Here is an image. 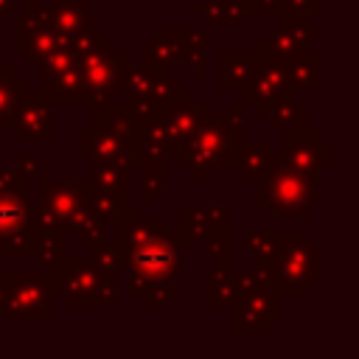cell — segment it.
<instances>
[{
	"instance_id": "32",
	"label": "cell",
	"mask_w": 359,
	"mask_h": 359,
	"mask_svg": "<svg viewBox=\"0 0 359 359\" xmlns=\"http://www.w3.org/2000/svg\"><path fill=\"white\" fill-rule=\"evenodd\" d=\"M28 224V194L0 191V238Z\"/></svg>"
},
{
	"instance_id": "10",
	"label": "cell",
	"mask_w": 359,
	"mask_h": 359,
	"mask_svg": "<svg viewBox=\"0 0 359 359\" xmlns=\"http://www.w3.org/2000/svg\"><path fill=\"white\" fill-rule=\"evenodd\" d=\"M241 93H244V104L255 107V115H258V118H266L280 101L294 98L297 90L289 84V76H286L280 59L255 53L250 79H247V84L241 87Z\"/></svg>"
},
{
	"instance_id": "46",
	"label": "cell",
	"mask_w": 359,
	"mask_h": 359,
	"mask_svg": "<svg viewBox=\"0 0 359 359\" xmlns=\"http://www.w3.org/2000/svg\"><path fill=\"white\" fill-rule=\"evenodd\" d=\"M20 3H25V0H0V17H6V14H11Z\"/></svg>"
},
{
	"instance_id": "13",
	"label": "cell",
	"mask_w": 359,
	"mask_h": 359,
	"mask_svg": "<svg viewBox=\"0 0 359 359\" xmlns=\"http://www.w3.org/2000/svg\"><path fill=\"white\" fill-rule=\"evenodd\" d=\"M320 36H323V31L311 20H306V17H283V22L275 25L266 39H258L255 53L272 56V59H286V56H292L297 50L311 48L314 42H320Z\"/></svg>"
},
{
	"instance_id": "47",
	"label": "cell",
	"mask_w": 359,
	"mask_h": 359,
	"mask_svg": "<svg viewBox=\"0 0 359 359\" xmlns=\"http://www.w3.org/2000/svg\"><path fill=\"white\" fill-rule=\"evenodd\" d=\"M3 320H6V317H3V311H0V331H3Z\"/></svg>"
},
{
	"instance_id": "36",
	"label": "cell",
	"mask_w": 359,
	"mask_h": 359,
	"mask_svg": "<svg viewBox=\"0 0 359 359\" xmlns=\"http://www.w3.org/2000/svg\"><path fill=\"white\" fill-rule=\"evenodd\" d=\"M177 294H182V280L180 275H171V278H157V280H149L143 289H140V303L146 309H163L168 300H174Z\"/></svg>"
},
{
	"instance_id": "14",
	"label": "cell",
	"mask_w": 359,
	"mask_h": 359,
	"mask_svg": "<svg viewBox=\"0 0 359 359\" xmlns=\"http://www.w3.org/2000/svg\"><path fill=\"white\" fill-rule=\"evenodd\" d=\"M76 149H79V154L90 157V165H95V163H126L132 168L129 135L109 132V129H101V126H84L76 135Z\"/></svg>"
},
{
	"instance_id": "44",
	"label": "cell",
	"mask_w": 359,
	"mask_h": 359,
	"mask_svg": "<svg viewBox=\"0 0 359 359\" xmlns=\"http://www.w3.org/2000/svg\"><path fill=\"white\" fill-rule=\"evenodd\" d=\"M244 109H247V104H244V101H236V104L230 107V115H227V118H230L233 123H241V121H244Z\"/></svg>"
},
{
	"instance_id": "27",
	"label": "cell",
	"mask_w": 359,
	"mask_h": 359,
	"mask_svg": "<svg viewBox=\"0 0 359 359\" xmlns=\"http://www.w3.org/2000/svg\"><path fill=\"white\" fill-rule=\"evenodd\" d=\"M25 93H28L25 76H20L11 65H0V129H6V132L11 129L14 112Z\"/></svg>"
},
{
	"instance_id": "50",
	"label": "cell",
	"mask_w": 359,
	"mask_h": 359,
	"mask_svg": "<svg viewBox=\"0 0 359 359\" xmlns=\"http://www.w3.org/2000/svg\"><path fill=\"white\" fill-rule=\"evenodd\" d=\"M163 3H171V0H163Z\"/></svg>"
},
{
	"instance_id": "9",
	"label": "cell",
	"mask_w": 359,
	"mask_h": 359,
	"mask_svg": "<svg viewBox=\"0 0 359 359\" xmlns=\"http://www.w3.org/2000/svg\"><path fill=\"white\" fill-rule=\"evenodd\" d=\"M65 45H70V39L59 34V28L53 25L50 6L25 0V11L14 22V50L25 53V59L36 65L39 59H45L48 53Z\"/></svg>"
},
{
	"instance_id": "23",
	"label": "cell",
	"mask_w": 359,
	"mask_h": 359,
	"mask_svg": "<svg viewBox=\"0 0 359 359\" xmlns=\"http://www.w3.org/2000/svg\"><path fill=\"white\" fill-rule=\"evenodd\" d=\"M39 93H42L50 104H84L79 62H73V65H67L65 70H59L56 76L39 81Z\"/></svg>"
},
{
	"instance_id": "22",
	"label": "cell",
	"mask_w": 359,
	"mask_h": 359,
	"mask_svg": "<svg viewBox=\"0 0 359 359\" xmlns=\"http://www.w3.org/2000/svg\"><path fill=\"white\" fill-rule=\"evenodd\" d=\"M252 62H255V50L252 53H241V50H222L216 56V84L222 93H230V90H241L250 79V70H252Z\"/></svg>"
},
{
	"instance_id": "12",
	"label": "cell",
	"mask_w": 359,
	"mask_h": 359,
	"mask_svg": "<svg viewBox=\"0 0 359 359\" xmlns=\"http://www.w3.org/2000/svg\"><path fill=\"white\" fill-rule=\"evenodd\" d=\"M17 143H50L53 140V104L39 93V90H28L14 112L11 129Z\"/></svg>"
},
{
	"instance_id": "26",
	"label": "cell",
	"mask_w": 359,
	"mask_h": 359,
	"mask_svg": "<svg viewBox=\"0 0 359 359\" xmlns=\"http://www.w3.org/2000/svg\"><path fill=\"white\" fill-rule=\"evenodd\" d=\"M289 236H292V230H247L241 236V244L255 258V269L264 272L272 264V258L280 252V247Z\"/></svg>"
},
{
	"instance_id": "8",
	"label": "cell",
	"mask_w": 359,
	"mask_h": 359,
	"mask_svg": "<svg viewBox=\"0 0 359 359\" xmlns=\"http://www.w3.org/2000/svg\"><path fill=\"white\" fill-rule=\"evenodd\" d=\"M129 67V53L118 50L115 39H107L87 56L79 59V70H81V93H84V104H107V101H118L121 84H123V73Z\"/></svg>"
},
{
	"instance_id": "48",
	"label": "cell",
	"mask_w": 359,
	"mask_h": 359,
	"mask_svg": "<svg viewBox=\"0 0 359 359\" xmlns=\"http://www.w3.org/2000/svg\"><path fill=\"white\" fill-rule=\"evenodd\" d=\"M0 34H3V17H0Z\"/></svg>"
},
{
	"instance_id": "7",
	"label": "cell",
	"mask_w": 359,
	"mask_h": 359,
	"mask_svg": "<svg viewBox=\"0 0 359 359\" xmlns=\"http://www.w3.org/2000/svg\"><path fill=\"white\" fill-rule=\"evenodd\" d=\"M180 247H182L180 233L171 230V227H163V230L151 233L143 244H137V247L126 255L129 294H132V297L140 294V289H143L149 280L180 275V264H182Z\"/></svg>"
},
{
	"instance_id": "45",
	"label": "cell",
	"mask_w": 359,
	"mask_h": 359,
	"mask_svg": "<svg viewBox=\"0 0 359 359\" xmlns=\"http://www.w3.org/2000/svg\"><path fill=\"white\" fill-rule=\"evenodd\" d=\"M258 3L264 6L266 14H280V8H283V0H258Z\"/></svg>"
},
{
	"instance_id": "31",
	"label": "cell",
	"mask_w": 359,
	"mask_h": 359,
	"mask_svg": "<svg viewBox=\"0 0 359 359\" xmlns=\"http://www.w3.org/2000/svg\"><path fill=\"white\" fill-rule=\"evenodd\" d=\"M233 292H236V272L230 269V264H216V269H210L208 283H205V306L219 309L230 303Z\"/></svg>"
},
{
	"instance_id": "43",
	"label": "cell",
	"mask_w": 359,
	"mask_h": 359,
	"mask_svg": "<svg viewBox=\"0 0 359 359\" xmlns=\"http://www.w3.org/2000/svg\"><path fill=\"white\" fill-rule=\"evenodd\" d=\"M11 168H14L20 177H25V180H36L42 165H39V157H36V154H17Z\"/></svg>"
},
{
	"instance_id": "41",
	"label": "cell",
	"mask_w": 359,
	"mask_h": 359,
	"mask_svg": "<svg viewBox=\"0 0 359 359\" xmlns=\"http://www.w3.org/2000/svg\"><path fill=\"white\" fill-rule=\"evenodd\" d=\"M323 11V0H283L280 17H317Z\"/></svg>"
},
{
	"instance_id": "30",
	"label": "cell",
	"mask_w": 359,
	"mask_h": 359,
	"mask_svg": "<svg viewBox=\"0 0 359 359\" xmlns=\"http://www.w3.org/2000/svg\"><path fill=\"white\" fill-rule=\"evenodd\" d=\"M31 227H34V241H36L34 258L45 269L65 255V230L53 227V224H31Z\"/></svg>"
},
{
	"instance_id": "34",
	"label": "cell",
	"mask_w": 359,
	"mask_h": 359,
	"mask_svg": "<svg viewBox=\"0 0 359 359\" xmlns=\"http://www.w3.org/2000/svg\"><path fill=\"white\" fill-rule=\"evenodd\" d=\"M272 146L266 140H244V149H241V160H238V168H241V177L244 180H258L266 165L272 163Z\"/></svg>"
},
{
	"instance_id": "33",
	"label": "cell",
	"mask_w": 359,
	"mask_h": 359,
	"mask_svg": "<svg viewBox=\"0 0 359 359\" xmlns=\"http://www.w3.org/2000/svg\"><path fill=\"white\" fill-rule=\"evenodd\" d=\"M70 233L76 236V241L81 244V247H98V244H104V236H107V219L101 216V213H95L93 208H90V202L84 205V210L79 213V219H76V224L70 227Z\"/></svg>"
},
{
	"instance_id": "5",
	"label": "cell",
	"mask_w": 359,
	"mask_h": 359,
	"mask_svg": "<svg viewBox=\"0 0 359 359\" xmlns=\"http://www.w3.org/2000/svg\"><path fill=\"white\" fill-rule=\"evenodd\" d=\"M266 280L280 289V294L303 297L314 283H320V247L309 241L306 230H292L280 252L264 269Z\"/></svg>"
},
{
	"instance_id": "51",
	"label": "cell",
	"mask_w": 359,
	"mask_h": 359,
	"mask_svg": "<svg viewBox=\"0 0 359 359\" xmlns=\"http://www.w3.org/2000/svg\"><path fill=\"white\" fill-rule=\"evenodd\" d=\"M0 266H3V258H0Z\"/></svg>"
},
{
	"instance_id": "1",
	"label": "cell",
	"mask_w": 359,
	"mask_h": 359,
	"mask_svg": "<svg viewBox=\"0 0 359 359\" xmlns=\"http://www.w3.org/2000/svg\"><path fill=\"white\" fill-rule=\"evenodd\" d=\"M42 280L48 292L65 297V306L70 309H101L118 300V280L107 278L93 255H62L42 269Z\"/></svg>"
},
{
	"instance_id": "15",
	"label": "cell",
	"mask_w": 359,
	"mask_h": 359,
	"mask_svg": "<svg viewBox=\"0 0 359 359\" xmlns=\"http://www.w3.org/2000/svg\"><path fill=\"white\" fill-rule=\"evenodd\" d=\"M39 196H42V205L59 219L62 230L67 233L87 205V182L39 180Z\"/></svg>"
},
{
	"instance_id": "25",
	"label": "cell",
	"mask_w": 359,
	"mask_h": 359,
	"mask_svg": "<svg viewBox=\"0 0 359 359\" xmlns=\"http://www.w3.org/2000/svg\"><path fill=\"white\" fill-rule=\"evenodd\" d=\"M50 17L53 25L59 28V34H65L67 39H73L79 31H84L93 20V6L90 0H50Z\"/></svg>"
},
{
	"instance_id": "39",
	"label": "cell",
	"mask_w": 359,
	"mask_h": 359,
	"mask_svg": "<svg viewBox=\"0 0 359 359\" xmlns=\"http://www.w3.org/2000/svg\"><path fill=\"white\" fill-rule=\"evenodd\" d=\"M90 255L95 258V264L101 266V272L107 278H112V280H118V272L126 269V264H123V258H121V252H118L115 244H98V247L90 250Z\"/></svg>"
},
{
	"instance_id": "6",
	"label": "cell",
	"mask_w": 359,
	"mask_h": 359,
	"mask_svg": "<svg viewBox=\"0 0 359 359\" xmlns=\"http://www.w3.org/2000/svg\"><path fill=\"white\" fill-rule=\"evenodd\" d=\"M0 311L20 323H50L53 294L42 280V269H3L0 272Z\"/></svg>"
},
{
	"instance_id": "29",
	"label": "cell",
	"mask_w": 359,
	"mask_h": 359,
	"mask_svg": "<svg viewBox=\"0 0 359 359\" xmlns=\"http://www.w3.org/2000/svg\"><path fill=\"white\" fill-rule=\"evenodd\" d=\"M90 112H93V115H90V126H101V129L121 132V135H129V137H132L135 118H132L129 104H121V101L90 104Z\"/></svg>"
},
{
	"instance_id": "11",
	"label": "cell",
	"mask_w": 359,
	"mask_h": 359,
	"mask_svg": "<svg viewBox=\"0 0 359 359\" xmlns=\"http://www.w3.org/2000/svg\"><path fill=\"white\" fill-rule=\"evenodd\" d=\"M280 135V163H286L289 168L320 180V174L334 165V146L323 137L320 129H309L306 123Z\"/></svg>"
},
{
	"instance_id": "18",
	"label": "cell",
	"mask_w": 359,
	"mask_h": 359,
	"mask_svg": "<svg viewBox=\"0 0 359 359\" xmlns=\"http://www.w3.org/2000/svg\"><path fill=\"white\" fill-rule=\"evenodd\" d=\"M191 11L205 22L222 25V28L241 25L250 14H266L261 3H247V0H196L191 3Z\"/></svg>"
},
{
	"instance_id": "21",
	"label": "cell",
	"mask_w": 359,
	"mask_h": 359,
	"mask_svg": "<svg viewBox=\"0 0 359 359\" xmlns=\"http://www.w3.org/2000/svg\"><path fill=\"white\" fill-rule=\"evenodd\" d=\"M93 194L112 199H129V165L126 163H95L90 165V180H84Z\"/></svg>"
},
{
	"instance_id": "16",
	"label": "cell",
	"mask_w": 359,
	"mask_h": 359,
	"mask_svg": "<svg viewBox=\"0 0 359 359\" xmlns=\"http://www.w3.org/2000/svg\"><path fill=\"white\" fill-rule=\"evenodd\" d=\"M177 233L182 244H199L208 236L230 233V208L227 205H182Z\"/></svg>"
},
{
	"instance_id": "3",
	"label": "cell",
	"mask_w": 359,
	"mask_h": 359,
	"mask_svg": "<svg viewBox=\"0 0 359 359\" xmlns=\"http://www.w3.org/2000/svg\"><path fill=\"white\" fill-rule=\"evenodd\" d=\"M255 205L269 208L272 219L294 216L306 219L311 208L320 205V191H317V177L300 174L280 163V157H272L266 171L258 177V191H255Z\"/></svg>"
},
{
	"instance_id": "42",
	"label": "cell",
	"mask_w": 359,
	"mask_h": 359,
	"mask_svg": "<svg viewBox=\"0 0 359 359\" xmlns=\"http://www.w3.org/2000/svg\"><path fill=\"white\" fill-rule=\"evenodd\" d=\"M0 191H6V194H28V180L20 177L14 168H3L0 165Z\"/></svg>"
},
{
	"instance_id": "35",
	"label": "cell",
	"mask_w": 359,
	"mask_h": 359,
	"mask_svg": "<svg viewBox=\"0 0 359 359\" xmlns=\"http://www.w3.org/2000/svg\"><path fill=\"white\" fill-rule=\"evenodd\" d=\"M266 118H269V126L275 132H289V129H297V126L309 123V104L297 101V98H286Z\"/></svg>"
},
{
	"instance_id": "20",
	"label": "cell",
	"mask_w": 359,
	"mask_h": 359,
	"mask_svg": "<svg viewBox=\"0 0 359 359\" xmlns=\"http://www.w3.org/2000/svg\"><path fill=\"white\" fill-rule=\"evenodd\" d=\"M280 65H283V70L289 76V84L294 90H311V93L320 90V84H323V67H320L323 56L317 50H311V48L297 50V53L280 59Z\"/></svg>"
},
{
	"instance_id": "38",
	"label": "cell",
	"mask_w": 359,
	"mask_h": 359,
	"mask_svg": "<svg viewBox=\"0 0 359 359\" xmlns=\"http://www.w3.org/2000/svg\"><path fill=\"white\" fill-rule=\"evenodd\" d=\"M34 252H36V241L31 222L0 238V258H34Z\"/></svg>"
},
{
	"instance_id": "40",
	"label": "cell",
	"mask_w": 359,
	"mask_h": 359,
	"mask_svg": "<svg viewBox=\"0 0 359 359\" xmlns=\"http://www.w3.org/2000/svg\"><path fill=\"white\" fill-rule=\"evenodd\" d=\"M202 244V255L216 261V264H230V233H216L199 241Z\"/></svg>"
},
{
	"instance_id": "17",
	"label": "cell",
	"mask_w": 359,
	"mask_h": 359,
	"mask_svg": "<svg viewBox=\"0 0 359 359\" xmlns=\"http://www.w3.org/2000/svg\"><path fill=\"white\" fill-rule=\"evenodd\" d=\"M160 118L168 126V135H171V143H174V154H177L180 146L188 140V135L208 118V107L194 101L191 90H185L180 98H174V101L160 107Z\"/></svg>"
},
{
	"instance_id": "37",
	"label": "cell",
	"mask_w": 359,
	"mask_h": 359,
	"mask_svg": "<svg viewBox=\"0 0 359 359\" xmlns=\"http://www.w3.org/2000/svg\"><path fill=\"white\" fill-rule=\"evenodd\" d=\"M140 168V174H143V180H140V185H143V194H140V205L143 208H149V205H154V199L165 191V185H168V163H143V165H137Z\"/></svg>"
},
{
	"instance_id": "24",
	"label": "cell",
	"mask_w": 359,
	"mask_h": 359,
	"mask_svg": "<svg viewBox=\"0 0 359 359\" xmlns=\"http://www.w3.org/2000/svg\"><path fill=\"white\" fill-rule=\"evenodd\" d=\"M174 31H177V45H180V59L191 67L194 79H205V73H208V59H205L208 34L202 28H194V25H177Z\"/></svg>"
},
{
	"instance_id": "28",
	"label": "cell",
	"mask_w": 359,
	"mask_h": 359,
	"mask_svg": "<svg viewBox=\"0 0 359 359\" xmlns=\"http://www.w3.org/2000/svg\"><path fill=\"white\" fill-rule=\"evenodd\" d=\"M140 62H160V65H174L180 62V45H177V31L168 25L154 28V36L140 42Z\"/></svg>"
},
{
	"instance_id": "19",
	"label": "cell",
	"mask_w": 359,
	"mask_h": 359,
	"mask_svg": "<svg viewBox=\"0 0 359 359\" xmlns=\"http://www.w3.org/2000/svg\"><path fill=\"white\" fill-rule=\"evenodd\" d=\"M165 76H168V65H160V62L129 65L123 73L121 90H126L129 104H154V90Z\"/></svg>"
},
{
	"instance_id": "4",
	"label": "cell",
	"mask_w": 359,
	"mask_h": 359,
	"mask_svg": "<svg viewBox=\"0 0 359 359\" xmlns=\"http://www.w3.org/2000/svg\"><path fill=\"white\" fill-rule=\"evenodd\" d=\"M283 317V294L266 280L261 269L236 272V292L230 297V331L266 334Z\"/></svg>"
},
{
	"instance_id": "2",
	"label": "cell",
	"mask_w": 359,
	"mask_h": 359,
	"mask_svg": "<svg viewBox=\"0 0 359 359\" xmlns=\"http://www.w3.org/2000/svg\"><path fill=\"white\" fill-rule=\"evenodd\" d=\"M244 149V126L233 123L227 115L205 118L188 140L180 146V165L191 171L196 182L208 177L210 168H238Z\"/></svg>"
},
{
	"instance_id": "49",
	"label": "cell",
	"mask_w": 359,
	"mask_h": 359,
	"mask_svg": "<svg viewBox=\"0 0 359 359\" xmlns=\"http://www.w3.org/2000/svg\"><path fill=\"white\" fill-rule=\"evenodd\" d=\"M0 132H3V129H0ZM0 151H3V137H0Z\"/></svg>"
}]
</instances>
